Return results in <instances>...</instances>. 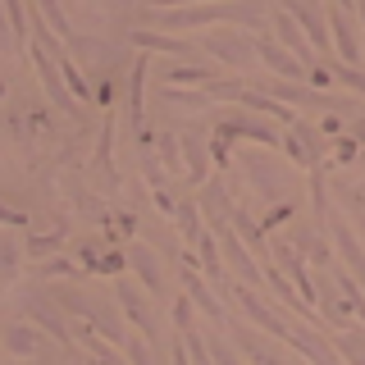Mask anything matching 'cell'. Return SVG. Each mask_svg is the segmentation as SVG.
I'll return each instance as SVG.
<instances>
[{"label":"cell","mask_w":365,"mask_h":365,"mask_svg":"<svg viewBox=\"0 0 365 365\" xmlns=\"http://www.w3.org/2000/svg\"><path fill=\"white\" fill-rule=\"evenodd\" d=\"M365 146L356 142V137H338V146H334V160H342V165H351V160H361Z\"/></svg>","instance_id":"b9f144b4"},{"label":"cell","mask_w":365,"mask_h":365,"mask_svg":"<svg viewBox=\"0 0 365 365\" xmlns=\"http://www.w3.org/2000/svg\"><path fill=\"white\" fill-rule=\"evenodd\" d=\"M288 9L297 14V23L306 28V37H311V46L319 51V60H329V51H334V37H329V14H319V9L306 5V0H288Z\"/></svg>","instance_id":"603a6c76"},{"label":"cell","mask_w":365,"mask_h":365,"mask_svg":"<svg viewBox=\"0 0 365 365\" xmlns=\"http://www.w3.org/2000/svg\"><path fill=\"white\" fill-rule=\"evenodd\" d=\"M288 347H297L311 365H347L338 356V347H334V338H324V334H315V324H297V319H288Z\"/></svg>","instance_id":"4fadbf2b"},{"label":"cell","mask_w":365,"mask_h":365,"mask_svg":"<svg viewBox=\"0 0 365 365\" xmlns=\"http://www.w3.org/2000/svg\"><path fill=\"white\" fill-rule=\"evenodd\" d=\"M269 28H274V37H279L283 46H288V51H292L302 64H315V60H319V51L311 46V37H306V28L297 23V14H292L288 5H274V9H269Z\"/></svg>","instance_id":"9a60e30c"},{"label":"cell","mask_w":365,"mask_h":365,"mask_svg":"<svg viewBox=\"0 0 365 365\" xmlns=\"http://www.w3.org/2000/svg\"><path fill=\"white\" fill-rule=\"evenodd\" d=\"M68 365H87V361H78V356H68Z\"/></svg>","instance_id":"f5cc1de1"},{"label":"cell","mask_w":365,"mask_h":365,"mask_svg":"<svg viewBox=\"0 0 365 365\" xmlns=\"http://www.w3.org/2000/svg\"><path fill=\"white\" fill-rule=\"evenodd\" d=\"M146 19L165 32L178 28H205V23H247L260 28V9L247 0H220V5H178V9H146Z\"/></svg>","instance_id":"7a4b0ae2"},{"label":"cell","mask_w":365,"mask_h":365,"mask_svg":"<svg viewBox=\"0 0 365 365\" xmlns=\"http://www.w3.org/2000/svg\"><path fill=\"white\" fill-rule=\"evenodd\" d=\"M123 356H128V365H160V351H155V342L151 338H128L123 342Z\"/></svg>","instance_id":"60d3db41"},{"label":"cell","mask_w":365,"mask_h":365,"mask_svg":"<svg viewBox=\"0 0 365 365\" xmlns=\"http://www.w3.org/2000/svg\"><path fill=\"white\" fill-rule=\"evenodd\" d=\"M228 338L237 342V351H242V356L251 361V365H292L288 356H283L279 347H274V342H265L260 334H265V329H256L251 324V319H228Z\"/></svg>","instance_id":"30bf717a"},{"label":"cell","mask_w":365,"mask_h":365,"mask_svg":"<svg viewBox=\"0 0 365 365\" xmlns=\"http://www.w3.org/2000/svg\"><path fill=\"white\" fill-rule=\"evenodd\" d=\"M169 356H174V365H192V351H187V338H182V334H178V342H174Z\"/></svg>","instance_id":"bcb514c9"},{"label":"cell","mask_w":365,"mask_h":365,"mask_svg":"<svg viewBox=\"0 0 365 365\" xmlns=\"http://www.w3.org/2000/svg\"><path fill=\"white\" fill-rule=\"evenodd\" d=\"M334 347L347 365H365V334L361 329H334Z\"/></svg>","instance_id":"836d02e7"},{"label":"cell","mask_w":365,"mask_h":365,"mask_svg":"<svg viewBox=\"0 0 365 365\" xmlns=\"http://www.w3.org/2000/svg\"><path fill=\"white\" fill-rule=\"evenodd\" d=\"M174 5H220V0H151L146 9H174Z\"/></svg>","instance_id":"f6af8a7d"},{"label":"cell","mask_w":365,"mask_h":365,"mask_svg":"<svg viewBox=\"0 0 365 365\" xmlns=\"http://www.w3.org/2000/svg\"><path fill=\"white\" fill-rule=\"evenodd\" d=\"M178 283H182V292L192 297V306L205 315V319H215V324H228V311H224V302L215 297V283L205 279L201 269H192V265H182L178 269Z\"/></svg>","instance_id":"e0dca14e"},{"label":"cell","mask_w":365,"mask_h":365,"mask_svg":"<svg viewBox=\"0 0 365 365\" xmlns=\"http://www.w3.org/2000/svg\"><path fill=\"white\" fill-rule=\"evenodd\" d=\"M128 274L146 288V297L165 292V269H160V256L146 242H128Z\"/></svg>","instance_id":"ffe728a7"},{"label":"cell","mask_w":365,"mask_h":365,"mask_svg":"<svg viewBox=\"0 0 365 365\" xmlns=\"http://www.w3.org/2000/svg\"><path fill=\"white\" fill-rule=\"evenodd\" d=\"M334 5H342V9H351V14H356V0H334Z\"/></svg>","instance_id":"816d5d0a"},{"label":"cell","mask_w":365,"mask_h":365,"mask_svg":"<svg viewBox=\"0 0 365 365\" xmlns=\"http://www.w3.org/2000/svg\"><path fill=\"white\" fill-rule=\"evenodd\" d=\"M160 101H165L169 110L201 114L205 106H210V91H205V87H174V83H165V87H160Z\"/></svg>","instance_id":"4316f807"},{"label":"cell","mask_w":365,"mask_h":365,"mask_svg":"<svg viewBox=\"0 0 365 365\" xmlns=\"http://www.w3.org/2000/svg\"><path fill=\"white\" fill-rule=\"evenodd\" d=\"M0 224L19 228V224H28V215H23V210H14V205H5V197H0Z\"/></svg>","instance_id":"ee69618b"},{"label":"cell","mask_w":365,"mask_h":365,"mask_svg":"<svg viewBox=\"0 0 365 365\" xmlns=\"http://www.w3.org/2000/svg\"><path fill=\"white\" fill-rule=\"evenodd\" d=\"M233 160H237V169L247 174V182L269 205H283V201H288V169H283L269 151H237Z\"/></svg>","instance_id":"277c9868"},{"label":"cell","mask_w":365,"mask_h":365,"mask_svg":"<svg viewBox=\"0 0 365 365\" xmlns=\"http://www.w3.org/2000/svg\"><path fill=\"white\" fill-rule=\"evenodd\" d=\"M283 151H288L292 165H302L306 174H315L319 169V160H324V133L315 128V123H306L302 114L283 128Z\"/></svg>","instance_id":"8992f818"},{"label":"cell","mask_w":365,"mask_h":365,"mask_svg":"<svg viewBox=\"0 0 365 365\" xmlns=\"http://www.w3.org/2000/svg\"><path fill=\"white\" fill-rule=\"evenodd\" d=\"M133 41H137V51H160V55H169V60H197V51H192L187 41H174L165 28H137L133 32Z\"/></svg>","instance_id":"d4e9b609"},{"label":"cell","mask_w":365,"mask_h":365,"mask_svg":"<svg viewBox=\"0 0 365 365\" xmlns=\"http://www.w3.org/2000/svg\"><path fill=\"white\" fill-rule=\"evenodd\" d=\"M201 338H205V351H210L215 365H242V351H237V342L228 338V329H220V334H215V329L205 334L201 329Z\"/></svg>","instance_id":"1f68e13d"},{"label":"cell","mask_w":365,"mask_h":365,"mask_svg":"<svg viewBox=\"0 0 365 365\" xmlns=\"http://www.w3.org/2000/svg\"><path fill=\"white\" fill-rule=\"evenodd\" d=\"M174 324H178V329H192V297H187V292H182L178 306H174Z\"/></svg>","instance_id":"7bdbcfd3"},{"label":"cell","mask_w":365,"mask_h":365,"mask_svg":"<svg viewBox=\"0 0 365 365\" xmlns=\"http://www.w3.org/2000/svg\"><path fill=\"white\" fill-rule=\"evenodd\" d=\"M78 269L83 265H73L68 256H51V260H32V274H37L41 283H55V279H78Z\"/></svg>","instance_id":"e575fe53"},{"label":"cell","mask_w":365,"mask_h":365,"mask_svg":"<svg viewBox=\"0 0 365 365\" xmlns=\"http://www.w3.org/2000/svg\"><path fill=\"white\" fill-rule=\"evenodd\" d=\"M315 306H319V315H324V324L329 329H351V306H347V297H342V288H338V279L329 283L324 274L315 279Z\"/></svg>","instance_id":"7402d4cb"},{"label":"cell","mask_w":365,"mask_h":365,"mask_svg":"<svg viewBox=\"0 0 365 365\" xmlns=\"http://www.w3.org/2000/svg\"><path fill=\"white\" fill-rule=\"evenodd\" d=\"M178 146H182V178L192 182V187H201L205 178H210V137H205L201 128H187L182 123L178 128Z\"/></svg>","instance_id":"7c38bea8"},{"label":"cell","mask_w":365,"mask_h":365,"mask_svg":"<svg viewBox=\"0 0 365 365\" xmlns=\"http://www.w3.org/2000/svg\"><path fill=\"white\" fill-rule=\"evenodd\" d=\"M324 14H329V37H334V51H338V60H342V64H361L365 37H361V28H356V23H351V9H342V5H329Z\"/></svg>","instance_id":"2e32d148"},{"label":"cell","mask_w":365,"mask_h":365,"mask_svg":"<svg viewBox=\"0 0 365 365\" xmlns=\"http://www.w3.org/2000/svg\"><path fill=\"white\" fill-rule=\"evenodd\" d=\"M114 302H119V311H123V319H128V329H137V334H142V338L160 342V324H155L151 306L142 302V288H137V283L119 279V283H114Z\"/></svg>","instance_id":"5bb4252c"},{"label":"cell","mask_w":365,"mask_h":365,"mask_svg":"<svg viewBox=\"0 0 365 365\" xmlns=\"http://www.w3.org/2000/svg\"><path fill=\"white\" fill-rule=\"evenodd\" d=\"M324 64H329V60H324ZM329 73H334V83H342L347 91H356V96H365V68L334 60V64H329Z\"/></svg>","instance_id":"f35d334b"},{"label":"cell","mask_w":365,"mask_h":365,"mask_svg":"<svg viewBox=\"0 0 365 365\" xmlns=\"http://www.w3.org/2000/svg\"><path fill=\"white\" fill-rule=\"evenodd\" d=\"M210 68H201V64H187V60H174L165 68V83H174V87H205L210 83Z\"/></svg>","instance_id":"d6a6232c"},{"label":"cell","mask_w":365,"mask_h":365,"mask_svg":"<svg viewBox=\"0 0 365 365\" xmlns=\"http://www.w3.org/2000/svg\"><path fill=\"white\" fill-rule=\"evenodd\" d=\"M288 242L302 251L311 265H319V269H329V265H334V256H338V251H334V237L319 233V224H292L288 228Z\"/></svg>","instance_id":"d6986e66"},{"label":"cell","mask_w":365,"mask_h":365,"mask_svg":"<svg viewBox=\"0 0 365 365\" xmlns=\"http://www.w3.org/2000/svg\"><path fill=\"white\" fill-rule=\"evenodd\" d=\"M356 19H361V37H365V0H356Z\"/></svg>","instance_id":"f907efd6"},{"label":"cell","mask_w":365,"mask_h":365,"mask_svg":"<svg viewBox=\"0 0 365 365\" xmlns=\"http://www.w3.org/2000/svg\"><path fill=\"white\" fill-rule=\"evenodd\" d=\"M256 55H260V64H265L274 78H288V83H311V64H302L279 37H265V32H260V37H256Z\"/></svg>","instance_id":"8fae6325"},{"label":"cell","mask_w":365,"mask_h":365,"mask_svg":"<svg viewBox=\"0 0 365 365\" xmlns=\"http://www.w3.org/2000/svg\"><path fill=\"white\" fill-rule=\"evenodd\" d=\"M197 205H201V215H205V224L220 233V228H228V220H233V210L237 205L228 201V187L220 178H205L201 187H197Z\"/></svg>","instance_id":"44dd1931"},{"label":"cell","mask_w":365,"mask_h":365,"mask_svg":"<svg viewBox=\"0 0 365 365\" xmlns=\"http://www.w3.org/2000/svg\"><path fill=\"white\" fill-rule=\"evenodd\" d=\"M329 237H334V251H338V260H347V269H351V279L365 288V251L356 242V228H351V220H342V215L329 210Z\"/></svg>","instance_id":"ac0fdd59"},{"label":"cell","mask_w":365,"mask_h":365,"mask_svg":"<svg viewBox=\"0 0 365 365\" xmlns=\"http://www.w3.org/2000/svg\"><path fill=\"white\" fill-rule=\"evenodd\" d=\"M224 292L233 297V306H237V311H242V315H247L256 329H265V334H269V338H279V342L288 338V319L274 311V306H269V302H265V297H260L256 288H251V283L233 279V283H224Z\"/></svg>","instance_id":"5b68a950"},{"label":"cell","mask_w":365,"mask_h":365,"mask_svg":"<svg viewBox=\"0 0 365 365\" xmlns=\"http://www.w3.org/2000/svg\"><path fill=\"white\" fill-rule=\"evenodd\" d=\"M19 311H23V319H32V324L55 342V347H68V351L78 347L73 324H68V311L55 302V292L46 288V283H37V288H28V292L19 297Z\"/></svg>","instance_id":"3957f363"},{"label":"cell","mask_w":365,"mask_h":365,"mask_svg":"<svg viewBox=\"0 0 365 365\" xmlns=\"http://www.w3.org/2000/svg\"><path fill=\"white\" fill-rule=\"evenodd\" d=\"M205 55H210L215 64L237 68V73H251V64H260L256 37H242V32H210V37H205Z\"/></svg>","instance_id":"9c48e42d"},{"label":"cell","mask_w":365,"mask_h":365,"mask_svg":"<svg viewBox=\"0 0 365 365\" xmlns=\"http://www.w3.org/2000/svg\"><path fill=\"white\" fill-rule=\"evenodd\" d=\"M32 64H37V78H41V91H46V101H51L55 110H68V114H78V96L68 91V83H64V68H60V60H55L46 46L32 37Z\"/></svg>","instance_id":"ba28073f"},{"label":"cell","mask_w":365,"mask_h":365,"mask_svg":"<svg viewBox=\"0 0 365 365\" xmlns=\"http://www.w3.org/2000/svg\"><path fill=\"white\" fill-rule=\"evenodd\" d=\"M319 133H324V137H338L342 123H338V119H324V123H319Z\"/></svg>","instance_id":"681fc988"},{"label":"cell","mask_w":365,"mask_h":365,"mask_svg":"<svg viewBox=\"0 0 365 365\" xmlns=\"http://www.w3.org/2000/svg\"><path fill=\"white\" fill-rule=\"evenodd\" d=\"M64 242H68V224H60L55 233H28V260H51V256H60L64 251Z\"/></svg>","instance_id":"4dcf8cb0"},{"label":"cell","mask_w":365,"mask_h":365,"mask_svg":"<svg viewBox=\"0 0 365 365\" xmlns=\"http://www.w3.org/2000/svg\"><path fill=\"white\" fill-rule=\"evenodd\" d=\"M37 9H41V14H46V23H51V28L60 32V41H68V46H78V41H83V37H78V32H73V23L64 19L60 0H37Z\"/></svg>","instance_id":"d590c367"},{"label":"cell","mask_w":365,"mask_h":365,"mask_svg":"<svg viewBox=\"0 0 365 365\" xmlns=\"http://www.w3.org/2000/svg\"><path fill=\"white\" fill-rule=\"evenodd\" d=\"M351 137H356V142L365 146V110L356 114V119H351Z\"/></svg>","instance_id":"c3c4849f"},{"label":"cell","mask_w":365,"mask_h":365,"mask_svg":"<svg viewBox=\"0 0 365 365\" xmlns=\"http://www.w3.org/2000/svg\"><path fill=\"white\" fill-rule=\"evenodd\" d=\"M91 174L106 178V192L119 187V169H114V114H110V110H106V128H101L96 155H91Z\"/></svg>","instance_id":"484cf974"},{"label":"cell","mask_w":365,"mask_h":365,"mask_svg":"<svg viewBox=\"0 0 365 365\" xmlns=\"http://www.w3.org/2000/svg\"><path fill=\"white\" fill-rule=\"evenodd\" d=\"M119 233H123V237H137V215H128V210L119 215Z\"/></svg>","instance_id":"7dc6e473"},{"label":"cell","mask_w":365,"mask_h":365,"mask_svg":"<svg viewBox=\"0 0 365 365\" xmlns=\"http://www.w3.org/2000/svg\"><path fill=\"white\" fill-rule=\"evenodd\" d=\"M46 288L55 292V302H60L68 315L83 319V324H91L101 338H110L114 347H123V342L133 338L128 334V319H123V311H119V302H101V297L73 288V279H68V283H46Z\"/></svg>","instance_id":"6da1fadb"},{"label":"cell","mask_w":365,"mask_h":365,"mask_svg":"<svg viewBox=\"0 0 365 365\" xmlns=\"http://www.w3.org/2000/svg\"><path fill=\"white\" fill-rule=\"evenodd\" d=\"M155 151H160V165H165L169 174L178 178V169H182V146H178V133H160V137H155Z\"/></svg>","instance_id":"8d00e7d4"},{"label":"cell","mask_w":365,"mask_h":365,"mask_svg":"<svg viewBox=\"0 0 365 365\" xmlns=\"http://www.w3.org/2000/svg\"><path fill=\"white\" fill-rule=\"evenodd\" d=\"M0 101H5V83H0Z\"/></svg>","instance_id":"db71d44e"},{"label":"cell","mask_w":365,"mask_h":365,"mask_svg":"<svg viewBox=\"0 0 365 365\" xmlns=\"http://www.w3.org/2000/svg\"><path fill=\"white\" fill-rule=\"evenodd\" d=\"M205 91H210V101H224V106H237L247 87L237 83V78H210V83H205Z\"/></svg>","instance_id":"ab89813d"},{"label":"cell","mask_w":365,"mask_h":365,"mask_svg":"<svg viewBox=\"0 0 365 365\" xmlns=\"http://www.w3.org/2000/svg\"><path fill=\"white\" fill-rule=\"evenodd\" d=\"M5 14H9V28H14V46H19V55H23V46H28V32H32L28 5H23V0H5Z\"/></svg>","instance_id":"74e56055"},{"label":"cell","mask_w":365,"mask_h":365,"mask_svg":"<svg viewBox=\"0 0 365 365\" xmlns=\"http://www.w3.org/2000/svg\"><path fill=\"white\" fill-rule=\"evenodd\" d=\"M361 165H365V151H361Z\"/></svg>","instance_id":"11a10c76"},{"label":"cell","mask_w":365,"mask_h":365,"mask_svg":"<svg viewBox=\"0 0 365 365\" xmlns=\"http://www.w3.org/2000/svg\"><path fill=\"white\" fill-rule=\"evenodd\" d=\"M0 342H5V351H9V356H19V361H41V351H46L41 329L32 324V319H23V324H9Z\"/></svg>","instance_id":"cb8c5ba5"},{"label":"cell","mask_w":365,"mask_h":365,"mask_svg":"<svg viewBox=\"0 0 365 365\" xmlns=\"http://www.w3.org/2000/svg\"><path fill=\"white\" fill-rule=\"evenodd\" d=\"M215 137H224V142L283 146V133L274 128V123H265V119H247V114H237V110H220V119H215Z\"/></svg>","instance_id":"52a82bcc"},{"label":"cell","mask_w":365,"mask_h":365,"mask_svg":"<svg viewBox=\"0 0 365 365\" xmlns=\"http://www.w3.org/2000/svg\"><path fill=\"white\" fill-rule=\"evenodd\" d=\"M334 187V197H338V205L347 210V220H351V228L365 237V187H351V182H329Z\"/></svg>","instance_id":"f546056e"},{"label":"cell","mask_w":365,"mask_h":365,"mask_svg":"<svg viewBox=\"0 0 365 365\" xmlns=\"http://www.w3.org/2000/svg\"><path fill=\"white\" fill-rule=\"evenodd\" d=\"M174 224H178V233H182V242H187V247H197V242H201V233H205V215H201V205H197V201L178 197Z\"/></svg>","instance_id":"f1b7e54d"},{"label":"cell","mask_w":365,"mask_h":365,"mask_svg":"<svg viewBox=\"0 0 365 365\" xmlns=\"http://www.w3.org/2000/svg\"><path fill=\"white\" fill-rule=\"evenodd\" d=\"M23 260H28V247L14 233H0V288H9L23 274Z\"/></svg>","instance_id":"83f0119b"}]
</instances>
